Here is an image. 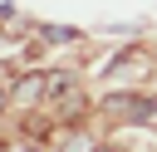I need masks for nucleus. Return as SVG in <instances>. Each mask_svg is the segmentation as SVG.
<instances>
[{"label":"nucleus","instance_id":"obj_7","mask_svg":"<svg viewBox=\"0 0 157 152\" xmlns=\"http://www.w3.org/2000/svg\"><path fill=\"white\" fill-rule=\"evenodd\" d=\"M93 152H113V147H93Z\"/></svg>","mask_w":157,"mask_h":152},{"label":"nucleus","instance_id":"obj_6","mask_svg":"<svg viewBox=\"0 0 157 152\" xmlns=\"http://www.w3.org/2000/svg\"><path fill=\"white\" fill-rule=\"evenodd\" d=\"M5 98H10V93H5V69H0V108H5Z\"/></svg>","mask_w":157,"mask_h":152},{"label":"nucleus","instance_id":"obj_5","mask_svg":"<svg viewBox=\"0 0 157 152\" xmlns=\"http://www.w3.org/2000/svg\"><path fill=\"white\" fill-rule=\"evenodd\" d=\"M10 152H44V147H34V142H20V147H10Z\"/></svg>","mask_w":157,"mask_h":152},{"label":"nucleus","instance_id":"obj_4","mask_svg":"<svg viewBox=\"0 0 157 152\" xmlns=\"http://www.w3.org/2000/svg\"><path fill=\"white\" fill-rule=\"evenodd\" d=\"M44 39H54V44H64V39H74V29H54V25H44Z\"/></svg>","mask_w":157,"mask_h":152},{"label":"nucleus","instance_id":"obj_2","mask_svg":"<svg viewBox=\"0 0 157 152\" xmlns=\"http://www.w3.org/2000/svg\"><path fill=\"white\" fill-rule=\"evenodd\" d=\"M49 83H54V74H25V78H15L10 98H15L20 108H34V103L49 98Z\"/></svg>","mask_w":157,"mask_h":152},{"label":"nucleus","instance_id":"obj_3","mask_svg":"<svg viewBox=\"0 0 157 152\" xmlns=\"http://www.w3.org/2000/svg\"><path fill=\"white\" fill-rule=\"evenodd\" d=\"M64 152H93V142H88V132H69L64 142H59Z\"/></svg>","mask_w":157,"mask_h":152},{"label":"nucleus","instance_id":"obj_1","mask_svg":"<svg viewBox=\"0 0 157 152\" xmlns=\"http://www.w3.org/2000/svg\"><path fill=\"white\" fill-rule=\"evenodd\" d=\"M108 113H118L123 123H157V98H147V93H132V98H118V103H108Z\"/></svg>","mask_w":157,"mask_h":152}]
</instances>
